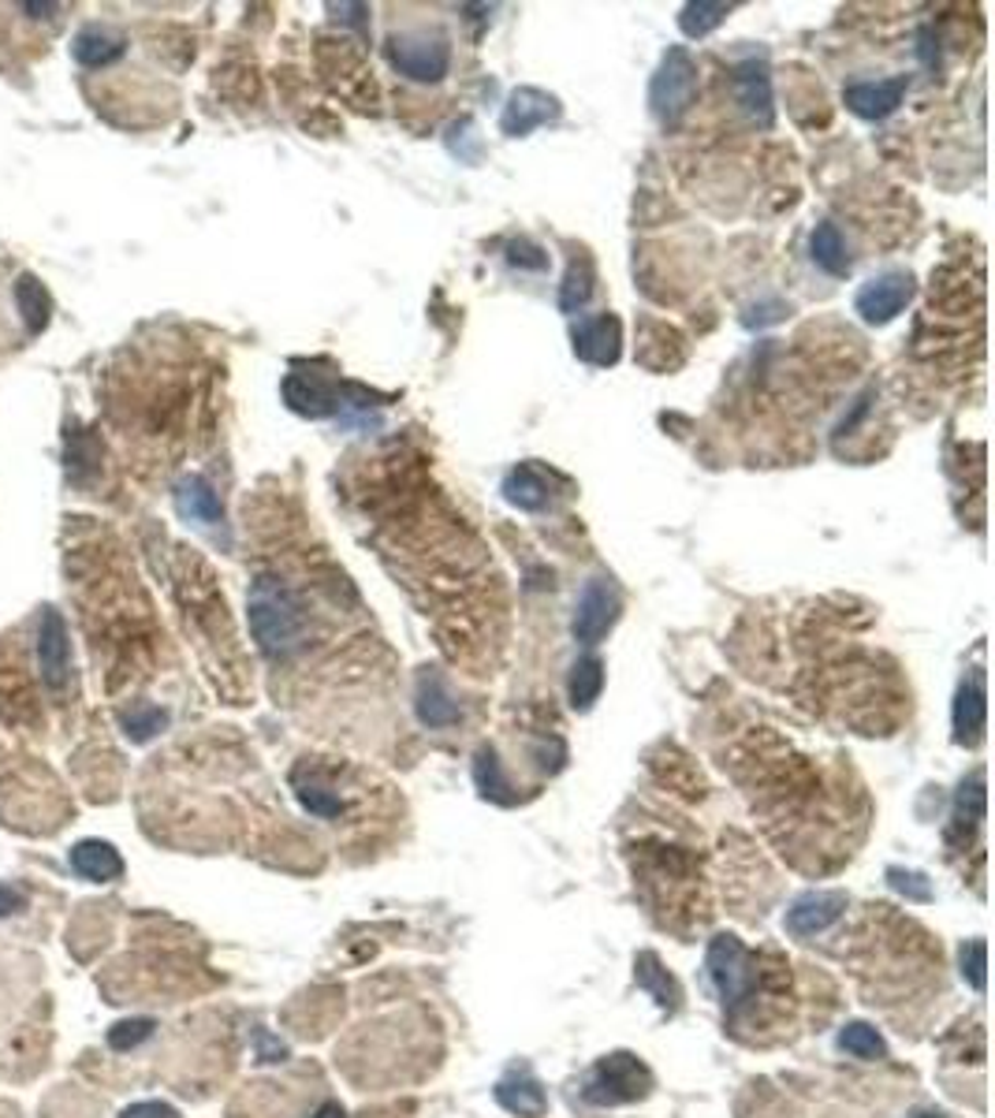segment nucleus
<instances>
[{
	"label": "nucleus",
	"instance_id": "473e14b6",
	"mask_svg": "<svg viewBox=\"0 0 995 1118\" xmlns=\"http://www.w3.org/2000/svg\"><path fill=\"white\" fill-rule=\"evenodd\" d=\"M120 1118H176V1111L168 1104H161V1099H142V1104L123 1107Z\"/></svg>",
	"mask_w": 995,
	"mask_h": 1118
},
{
	"label": "nucleus",
	"instance_id": "5701e85b",
	"mask_svg": "<svg viewBox=\"0 0 995 1118\" xmlns=\"http://www.w3.org/2000/svg\"><path fill=\"white\" fill-rule=\"evenodd\" d=\"M839 1048L850 1051L854 1059H865V1062L888 1056V1044H884V1036L876 1033L873 1025H865V1022H850L846 1029L839 1033Z\"/></svg>",
	"mask_w": 995,
	"mask_h": 1118
},
{
	"label": "nucleus",
	"instance_id": "6e6552de",
	"mask_svg": "<svg viewBox=\"0 0 995 1118\" xmlns=\"http://www.w3.org/2000/svg\"><path fill=\"white\" fill-rule=\"evenodd\" d=\"M623 351V329L612 314L582 321L575 329V354L590 366H615Z\"/></svg>",
	"mask_w": 995,
	"mask_h": 1118
},
{
	"label": "nucleus",
	"instance_id": "bb28decb",
	"mask_svg": "<svg viewBox=\"0 0 995 1118\" xmlns=\"http://www.w3.org/2000/svg\"><path fill=\"white\" fill-rule=\"evenodd\" d=\"M638 985L649 988L660 1007H675V985H672V977H667V969H660V962L653 954H641L638 958Z\"/></svg>",
	"mask_w": 995,
	"mask_h": 1118
},
{
	"label": "nucleus",
	"instance_id": "7ed1b4c3",
	"mask_svg": "<svg viewBox=\"0 0 995 1118\" xmlns=\"http://www.w3.org/2000/svg\"><path fill=\"white\" fill-rule=\"evenodd\" d=\"M649 1085H653L649 1070L641 1067L635 1056L619 1051V1056H608V1059L596 1062V1070L590 1074V1081H585L582 1096L596 1107H612V1104H630V1099L645 1096Z\"/></svg>",
	"mask_w": 995,
	"mask_h": 1118
},
{
	"label": "nucleus",
	"instance_id": "20e7f679",
	"mask_svg": "<svg viewBox=\"0 0 995 1118\" xmlns=\"http://www.w3.org/2000/svg\"><path fill=\"white\" fill-rule=\"evenodd\" d=\"M694 94H698V68H694L686 49H672L660 60V71L653 75L649 105H653V113L664 123H675L694 105Z\"/></svg>",
	"mask_w": 995,
	"mask_h": 1118
},
{
	"label": "nucleus",
	"instance_id": "c756f323",
	"mask_svg": "<svg viewBox=\"0 0 995 1118\" xmlns=\"http://www.w3.org/2000/svg\"><path fill=\"white\" fill-rule=\"evenodd\" d=\"M150 1036H153V1022H150V1017H128V1022H120V1025H112V1029H108V1048L131 1051V1048H139L142 1040H150Z\"/></svg>",
	"mask_w": 995,
	"mask_h": 1118
},
{
	"label": "nucleus",
	"instance_id": "0eeeda50",
	"mask_svg": "<svg viewBox=\"0 0 995 1118\" xmlns=\"http://www.w3.org/2000/svg\"><path fill=\"white\" fill-rule=\"evenodd\" d=\"M913 298V280L910 272H884V276L868 280V284L857 291V314L868 325H888L895 321L902 310L910 306Z\"/></svg>",
	"mask_w": 995,
	"mask_h": 1118
},
{
	"label": "nucleus",
	"instance_id": "4be33fe9",
	"mask_svg": "<svg viewBox=\"0 0 995 1118\" xmlns=\"http://www.w3.org/2000/svg\"><path fill=\"white\" fill-rule=\"evenodd\" d=\"M504 493H508L511 504L526 507V511H537V507H545V499H548V485H545V478L533 474L530 467H519V470H511L508 481H504Z\"/></svg>",
	"mask_w": 995,
	"mask_h": 1118
},
{
	"label": "nucleus",
	"instance_id": "cd10ccee",
	"mask_svg": "<svg viewBox=\"0 0 995 1118\" xmlns=\"http://www.w3.org/2000/svg\"><path fill=\"white\" fill-rule=\"evenodd\" d=\"M20 306H23V317H26V325H31V332H42L45 321H49L52 306H49V295H45V287L34 276H26L23 284H20Z\"/></svg>",
	"mask_w": 995,
	"mask_h": 1118
},
{
	"label": "nucleus",
	"instance_id": "f3484780",
	"mask_svg": "<svg viewBox=\"0 0 995 1118\" xmlns=\"http://www.w3.org/2000/svg\"><path fill=\"white\" fill-rule=\"evenodd\" d=\"M418 716L425 727H451L459 720V705L451 702L440 679H422L418 686Z\"/></svg>",
	"mask_w": 995,
	"mask_h": 1118
},
{
	"label": "nucleus",
	"instance_id": "aec40b11",
	"mask_svg": "<svg viewBox=\"0 0 995 1118\" xmlns=\"http://www.w3.org/2000/svg\"><path fill=\"white\" fill-rule=\"evenodd\" d=\"M123 52V38H116L112 31H105V26H90V31L79 34V42H75V57L90 63V68H102V63L108 60H116Z\"/></svg>",
	"mask_w": 995,
	"mask_h": 1118
},
{
	"label": "nucleus",
	"instance_id": "72a5a7b5",
	"mask_svg": "<svg viewBox=\"0 0 995 1118\" xmlns=\"http://www.w3.org/2000/svg\"><path fill=\"white\" fill-rule=\"evenodd\" d=\"M530 254H537V247H530V243H511V266H526L537 272L548 266V258H530Z\"/></svg>",
	"mask_w": 995,
	"mask_h": 1118
},
{
	"label": "nucleus",
	"instance_id": "7c9ffc66",
	"mask_svg": "<svg viewBox=\"0 0 995 1118\" xmlns=\"http://www.w3.org/2000/svg\"><path fill=\"white\" fill-rule=\"evenodd\" d=\"M474 779H477V787H482L488 798H500V802L508 798V795H504V790H508V784H504V776H500V761H496L488 750H482V757H477Z\"/></svg>",
	"mask_w": 995,
	"mask_h": 1118
},
{
	"label": "nucleus",
	"instance_id": "f03ea898",
	"mask_svg": "<svg viewBox=\"0 0 995 1118\" xmlns=\"http://www.w3.org/2000/svg\"><path fill=\"white\" fill-rule=\"evenodd\" d=\"M709 977L727 1011H738L757 992V958L738 943V935H716L709 943Z\"/></svg>",
	"mask_w": 995,
	"mask_h": 1118
},
{
	"label": "nucleus",
	"instance_id": "e433bc0d",
	"mask_svg": "<svg viewBox=\"0 0 995 1118\" xmlns=\"http://www.w3.org/2000/svg\"><path fill=\"white\" fill-rule=\"evenodd\" d=\"M917 1118H944V1115H939V1111H925V1115H917Z\"/></svg>",
	"mask_w": 995,
	"mask_h": 1118
},
{
	"label": "nucleus",
	"instance_id": "6ab92c4d",
	"mask_svg": "<svg viewBox=\"0 0 995 1118\" xmlns=\"http://www.w3.org/2000/svg\"><path fill=\"white\" fill-rule=\"evenodd\" d=\"M567 690H571V705L585 713V708H590L604 690V663L596 657H582L571 668V686Z\"/></svg>",
	"mask_w": 995,
	"mask_h": 1118
},
{
	"label": "nucleus",
	"instance_id": "f8f14e48",
	"mask_svg": "<svg viewBox=\"0 0 995 1118\" xmlns=\"http://www.w3.org/2000/svg\"><path fill=\"white\" fill-rule=\"evenodd\" d=\"M735 94L738 105L746 108L749 120H757L761 127L772 123V79H768V68L757 60H746L735 68Z\"/></svg>",
	"mask_w": 995,
	"mask_h": 1118
},
{
	"label": "nucleus",
	"instance_id": "a878e982",
	"mask_svg": "<svg viewBox=\"0 0 995 1118\" xmlns=\"http://www.w3.org/2000/svg\"><path fill=\"white\" fill-rule=\"evenodd\" d=\"M590 295H593V269H590V261H575L571 272H567V280H564V291H559V310H564V314L582 310V306L590 303Z\"/></svg>",
	"mask_w": 995,
	"mask_h": 1118
},
{
	"label": "nucleus",
	"instance_id": "412c9836",
	"mask_svg": "<svg viewBox=\"0 0 995 1118\" xmlns=\"http://www.w3.org/2000/svg\"><path fill=\"white\" fill-rule=\"evenodd\" d=\"M179 511L194 518V522H221V499H216V493L205 481L191 478L179 489Z\"/></svg>",
	"mask_w": 995,
	"mask_h": 1118
},
{
	"label": "nucleus",
	"instance_id": "f257e3e1",
	"mask_svg": "<svg viewBox=\"0 0 995 1118\" xmlns=\"http://www.w3.org/2000/svg\"><path fill=\"white\" fill-rule=\"evenodd\" d=\"M247 612H250L254 642L261 645L265 657L287 660L310 642L313 615L292 581H284L276 575H261L254 586H250Z\"/></svg>",
	"mask_w": 995,
	"mask_h": 1118
},
{
	"label": "nucleus",
	"instance_id": "9b49d317",
	"mask_svg": "<svg viewBox=\"0 0 995 1118\" xmlns=\"http://www.w3.org/2000/svg\"><path fill=\"white\" fill-rule=\"evenodd\" d=\"M559 116V105H556V97H548V94H541V90H514L511 94V102L508 108H504V134H514V139H522V134H530L533 127H541V123H548V120H556Z\"/></svg>",
	"mask_w": 995,
	"mask_h": 1118
},
{
	"label": "nucleus",
	"instance_id": "9d476101",
	"mask_svg": "<svg viewBox=\"0 0 995 1118\" xmlns=\"http://www.w3.org/2000/svg\"><path fill=\"white\" fill-rule=\"evenodd\" d=\"M907 86H910L907 75L888 79V83H854L843 90V102L850 113L862 116V120H884V116H891L895 108L902 105Z\"/></svg>",
	"mask_w": 995,
	"mask_h": 1118
},
{
	"label": "nucleus",
	"instance_id": "4468645a",
	"mask_svg": "<svg viewBox=\"0 0 995 1118\" xmlns=\"http://www.w3.org/2000/svg\"><path fill=\"white\" fill-rule=\"evenodd\" d=\"M496 1104L519 1118H541L548 1111L545 1088H541L537 1078L526 1074V1070H514V1074H508L496 1085Z\"/></svg>",
	"mask_w": 995,
	"mask_h": 1118
},
{
	"label": "nucleus",
	"instance_id": "423d86ee",
	"mask_svg": "<svg viewBox=\"0 0 995 1118\" xmlns=\"http://www.w3.org/2000/svg\"><path fill=\"white\" fill-rule=\"evenodd\" d=\"M619 608H623L619 589H615L608 578H593L590 586L582 589V597H578L575 623H571L575 638L585 645H596L615 626V620H619Z\"/></svg>",
	"mask_w": 995,
	"mask_h": 1118
},
{
	"label": "nucleus",
	"instance_id": "dca6fc26",
	"mask_svg": "<svg viewBox=\"0 0 995 1118\" xmlns=\"http://www.w3.org/2000/svg\"><path fill=\"white\" fill-rule=\"evenodd\" d=\"M955 731H958V742H976V739H981V731H984V683H981V675H973L970 686L958 690Z\"/></svg>",
	"mask_w": 995,
	"mask_h": 1118
},
{
	"label": "nucleus",
	"instance_id": "a211bd4d",
	"mask_svg": "<svg viewBox=\"0 0 995 1118\" xmlns=\"http://www.w3.org/2000/svg\"><path fill=\"white\" fill-rule=\"evenodd\" d=\"M809 250H813V261L825 272H831V276H846L850 272L843 235H839L836 224H817V232H813V239H809Z\"/></svg>",
	"mask_w": 995,
	"mask_h": 1118
},
{
	"label": "nucleus",
	"instance_id": "2eb2a0df",
	"mask_svg": "<svg viewBox=\"0 0 995 1118\" xmlns=\"http://www.w3.org/2000/svg\"><path fill=\"white\" fill-rule=\"evenodd\" d=\"M38 652H42V668H45V679H49V686L60 690V686H64V679H68V671H71V660H68L64 623H60L52 612H45V620H42Z\"/></svg>",
	"mask_w": 995,
	"mask_h": 1118
},
{
	"label": "nucleus",
	"instance_id": "1a4fd4ad",
	"mask_svg": "<svg viewBox=\"0 0 995 1118\" xmlns=\"http://www.w3.org/2000/svg\"><path fill=\"white\" fill-rule=\"evenodd\" d=\"M843 910H846V895H839V891H809V895H802L798 903L791 906L786 929L794 935H817V932H825L828 925H836L839 917H843Z\"/></svg>",
	"mask_w": 995,
	"mask_h": 1118
},
{
	"label": "nucleus",
	"instance_id": "393cba45",
	"mask_svg": "<svg viewBox=\"0 0 995 1118\" xmlns=\"http://www.w3.org/2000/svg\"><path fill=\"white\" fill-rule=\"evenodd\" d=\"M731 15V4H709V0H698V4H686L683 15H678V26H683L686 38H704L709 31Z\"/></svg>",
	"mask_w": 995,
	"mask_h": 1118
},
{
	"label": "nucleus",
	"instance_id": "39448f33",
	"mask_svg": "<svg viewBox=\"0 0 995 1118\" xmlns=\"http://www.w3.org/2000/svg\"><path fill=\"white\" fill-rule=\"evenodd\" d=\"M388 60L392 68L406 75L411 83H440L448 75V42L429 38V34H395L388 38Z\"/></svg>",
	"mask_w": 995,
	"mask_h": 1118
},
{
	"label": "nucleus",
	"instance_id": "2f4dec72",
	"mask_svg": "<svg viewBox=\"0 0 995 1118\" xmlns=\"http://www.w3.org/2000/svg\"><path fill=\"white\" fill-rule=\"evenodd\" d=\"M962 974L970 977L976 992H984V940H973L970 948H962Z\"/></svg>",
	"mask_w": 995,
	"mask_h": 1118
},
{
	"label": "nucleus",
	"instance_id": "c9c22d12",
	"mask_svg": "<svg viewBox=\"0 0 995 1118\" xmlns=\"http://www.w3.org/2000/svg\"><path fill=\"white\" fill-rule=\"evenodd\" d=\"M313 1118H347V1111H343V1107L336 1104V1099H324V1104L318 1107V1111H313Z\"/></svg>",
	"mask_w": 995,
	"mask_h": 1118
},
{
	"label": "nucleus",
	"instance_id": "ddd939ff",
	"mask_svg": "<svg viewBox=\"0 0 995 1118\" xmlns=\"http://www.w3.org/2000/svg\"><path fill=\"white\" fill-rule=\"evenodd\" d=\"M71 869L83 880H94V884H112V880L123 876V858L116 854L112 843L83 839L71 847Z\"/></svg>",
	"mask_w": 995,
	"mask_h": 1118
},
{
	"label": "nucleus",
	"instance_id": "c85d7f7f",
	"mask_svg": "<svg viewBox=\"0 0 995 1118\" xmlns=\"http://www.w3.org/2000/svg\"><path fill=\"white\" fill-rule=\"evenodd\" d=\"M165 723H168V716L161 713V708H131V713H123V731H128L134 742L153 739L157 731H165Z\"/></svg>",
	"mask_w": 995,
	"mask_h": 1118
},
{
	"label": "nucleus",
	"instance_id": "f704fd0d",
	"mask_svg": "<svg viewBox=\"0 0 995 1118\" xmlns=\"http://www.w3.org/2000/svg\"><path fill=\"white\" fill-rule=\"evenodd\" d=\"M26 906V898L20 895L15 887H8V884H0V917H12V914H20Z\"/></svg>",
	"mask_w": 995,
	"mask_h": 1118
},
{
	"label": "nucleus",
	"instance_id": "b1692460",
	"mask_svg": "<svg viewBox=\"0 0 995 1118\" xmlns=\"http://www.w3.org/2000/svg\"><path fill=\"white\" fill-rule=\"evenodd\" d=\"M295 795H298V802H303V809H310L313 816H321V821H336V816L343 813V798L336 795V790H329L324 784H318V779H295Z\"/></svg>",
	"mask_w": 995,
	"mask_h": 1118
}]
</instances>
